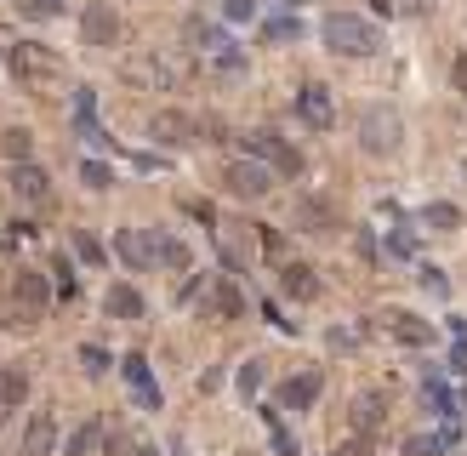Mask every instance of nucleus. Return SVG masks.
<instances>
[{"label":"nucleus","instance_id":"nucleus-1","mask_svg":"<svg viewBox=\"0 0 467 456\" xmlns=\"http://www.w3.org/2000/svg\"><path fill=\"white\" fill-rule=\"evenodd\" d=\"M325 46H331L336 57H370L382 46V35H377L370 18H360V12H331V18H325Z\"/></svg>","mask_w":467,"mask_h":456},{"label":"nucleus","instance_id":"nucleus-2","mask_svg":"<svg viewBox=\"0 0 467 456\" xmlns=\"http://www.w3.org/2000/svg\"><path fill=\"white\" fill-rule=\"evenodd\" d=\"M12 74L40 91V98H52L57 86H64V57L52 52V46H12Z\"/></svg>","mask_w":467,"mask_h":456},{"label":"nucleus","instance_id":"nucleus-3","mask_svg":"<svg viewBox=\"0 0 467 456\" xmlns=\"http://www.w3.org/2000/svg\"><path fill=\"white\" fill-rule=\"evenodd\" d=\"M126 86H137V91H171V86H183V63L177 57H166V52H137V57H126Z\"/></svg>","mask_w":467,"mask_h":456},{"label":"nucleus","instance_id":"nucleus-4","mask_svg":"<svg viewBox=\"0 0 467 456\" xmlns=\"http://www.w3.org/2000/svg\"><path fill=\"white\" fill-rule=\"evenodd\" d=\"M81 40L98 46V52H108V46L120 40V12L108 6V0H86V12H81Z\"/></svg>","mask_w":467,"mask_h":456},{"label":"nucleus","instance_id":"nucleus-5","mask_svg":"<svg viewBox=\"0 0 467 456\" xmlns=\"http://www.w3.org/2000/svg\"><path fill=\"white\" fill-rule=\"evenodd\" d=\"M223 183H228L234 200H262V194L274 188V171L262 166V160H234V166L223 171Z\"/></svg>","mask_w":467,"mask_h":456},{"label":"nucleus","instance_id":"nucleus-6","mask_svg":"<svg viewBox=\"0 0 467 456\" xmlns=\"http://www.w3.org/2000/svg\"><path fill=\"white\" fill-rule=\"evenodd\" d=\"M12 303H18V314L29 325L46 320V308H52V291H46V274L35 269H18V280H12Z\"/></svg>","mask_w":467,"mask_h":456},{"label":"nucleus","instance_id":"nucleus-7","mask_svg":"<svg viewBox=\"0 0 467 456\" xmlns=\"http://www.w3.org/2000/svg\"><path fill=\"white\" fill-rule=\"evenodd\" d=\"M291 217H297L302 234H336L342 228V211L325 194H297V211H291Z\"/></svg>","mask_w":467,"mask_h":456},{"label":"nucleus","instance_id":"nucleus-8","mask_svg":"<svg viewBox=\"0 0 467 456\" xmlns=\"http://www.w3.org/2000/svg\"><path fill=\"white\" fill-rule=\"evenodd\" d=\"M251 154H257L262 166H274V171H291V177H297V171H302V154L291 149V143H285V137H279V132H251Z\"/></svg>","mask_w":467,"mask_h":456},{"label":"nucleus","instance_id":"nucleus-9","mask_svg":"<svg viewBox=\"0 0 467 456\" xmlns=\"http://www.w3.org/2000/svg\"><path fill=\"white\" fill-rule=\"evenodd\" d=\"M149 132H154V143H166V149H183V143H194V132L200 125L183 115V108H160V115L149 120Z\"/></svg>","mask_w":467,"mask_h":456},{"label":"nucleus","instance_id":"nucleus-10","mask_svg":"<svg viewBox=\"0 0 467 456\" xmlns=\"http://www.w3.org/2000/svg\"><path fill=\"white\" fill-rule=\"evenodd\" d=\"M360 143H365L370 154L399 149V120H394V115H382V108H370V115L360 120Z\"/></svg>","mask_w":467,"mask_h":456},{"label":"nucleus","instance_id":"nucleus-11","mask_svg":"<svg viewBox=\"0 0 467 456\" xmlns=\"http://www.w3.org/2000/svg\"><path fill=\"white\" fill-rule=\"evenodd\" d=\"M52 451H57V417L35 411L23 422V456H52Z\"/></svg>","mask_w":467,"mask_h":456},{"label":"nucleus","instance_id":"nucleus-12","mask_svg":"<svg viewBox=\"0 0 467 456\" xmlns=\"http://www.w3.org/2000/svg\"><path fill=\"white\" fill-rule=\"evenodd\" d=\"M12 194H18L23 200V206H46V200H52V177H46V171L40 166H18V171H12Z\"/></svg>","mask_w":467,"mask_h":456},{"label":"nucleus","instance_id":"nucleus-13","mask_svg":"<svg viewBox=\"0 0 467 456\" xmlns=\"http://www.w3.org/2000/svg\"><path fill=\"white\" fill-rule=\"evenodd\" d=\"M115 251H120V262H126V269H137V274L154 262V240H149L143 228H115Z\"/></svg>","mask_w":467,"mask_h":456},{"label":"nucleus","instance_id":"nucleus-14","mask_svg":"<svg viewBox=\"0 0 467 456\" xmlns=\"http://www.w3.org/2000/svg\"><path fill=\"white\" fill-rule=\"evenodd\" d=\"M297 120L308 125V132H325V125H331V91L325 86H302L297 91Z\"/></svg>","mask_w":467,"mask_h":456},{"label":"nucleus","instance_id":"nucleus-15","mask_svg":"<svg viewBox=\"0 0 467 456\" xmlns=\"http://www.w3.org/2000/svg\"><path fill=\"white\" fill-rule=\"evenodd\" d=\"M387 337H394L399 348H428V342H433V325L399 308V314H387Z\"/></svg>","mask_w":467,"mask_h":456},{"label":"nucleus","instance_id":"nucleus-16","mask_svg":"<svg viewBox=\"0 0 467 456\" xmlns=\"http://www.w3.org/2000/svg\"><path fill=\"white\" fill-rule=\"evenodd\" d=\"M319 371H302V376H291L285 388H279V405H285V411H308V405L319 400Z\"/></svg>","mask_w":467,"mask_h":456},{"label":"nucleus","instance_id":"nucleus-17","mask_svg":"<svg viewBox=\"0 0 467 456\" xmlns=\"http://www.w3.org/2000/svg\"><path fill=\"white\" fill-rule=\"evenodd\" d=\"M103 308L115 314V320H143V291H137V286H108Z\"/></svg>","mask_w":467,"mask_h":456},{"label":"nucleus","instance_id":"nucleus-18","mask_svg":"<svg viewBox=\"0 0 467 456\" xmlns=\"http://www.w3.org/2000/svg\"><path fill=\"white\" fill-rule=\"evenodd\" d=\"M279 286H285V297H297V303H314L319 297V280H314L308 262H285V280H279Z\"/></svg>","mask_w":467,"mask_h":456},{"label":"nucleus","instance_id":"nucleus-19","mask_svg":"<svg viewBox=\"0 0 467 456\" xmlns=\"http://www.w3.org/2000/svg\"><path fill=\"white\" fill-rule=\"evenodd\" d=\"M211 314H217V320H240V314H245V297H240L234 280H217V286H211Z\"/></svg>","mask_w":467,"mask_h":456},{"label":"nucleus","instance_id":"nucleus-20","mask_svg":"<svg viewBox=\"0 0 467 456\" xmlns=\"http://www.w3.org/2000/svg\"><path fill=\"white\" fill-rule=\"evenodd\" d=\"M154 262H160V269H171V274H183V269L194 262V251L183 245V240H171V234H166V240H154Z\"/></svg>","mask_w":467,"mask_h":456},{"label":"nucleus","instance_id":"nucleus-21","mask_svg":"<svg viewBox=\"0 0 467 456\" xmlns=\"http://www.w3.org/2000/svg\"><path fill=\"white\" fill-rule=\"evenodd\" d=\"M29 149H35V143H29L23 125H6V132H0V154H6L12 166H23V160H29Z\"/></svg>","mask_w":467,"mask_h":456},{"label":"nucleus","instance_id":"nucleus-22","mask_svg":"<svg viewBox=\"0 0 467 456\" xmlns=\"http://www.w3.org/2000/svg\"><path fill=\"white\" fill-rule=\"evenodd\" d=\"M422 223H428V228H439V234H450V228H462V211L450 206V200H433V206L422 211Z\"/></svg>","mask_w":467,"mask_h":456},{"label":"nucleus","instance_id":"nucleus-23","mask_svg":"<svg viewBox=\"0 0 467 456\" xmlns=\"http://www.w3.org/2000/svg\"><path fill=\"white\" fill-rule=\"evenodd\" d=\"M377 422H382L377 394H360V400H353V428H360V434H377Z\"/></svg>","mask_w":467,"mask_h":456},{"label":"nucleus","instance_id":"nucleus-24","mask_svg":"<svg viewBox=\"0 0 467 456\" xmlns=\"http://www.w3.org/2000/svg\"><path fill=\"white\" fill-rule=\"evenodd\" d=\"M29 394V376L23 371H0V405H23Z\"/></svg>","mask_w":467,"mask_h":456},{"label":"nucleus","instance_id":"nucleus-25","mask_svg":"<svg viewBox=\"0 0 467 456\" xmlns=\"http://www.w3.org/2000/svg\"><path fill=\"white\" fill-rule=\"evenodd\" d=\"M81 183L91 188V194H103V188H108V183H115V171H108L103 160H86V166H81Z\"/></svg>","mask_w":467,"mask_h":456},{"label":"nucleus","instance_id":"nucleus-26","mask_svg":"<svg viewBox=\"0 0 467 456\" xmlns=\"http://www.w3.org/2000/svg\"><path fill=\"white\" fill-rule=\"evenodd\" d=\"M18 12H23V18H35V23H46V18L64 12V0H18Z\"/></svg>","mask_w":467,"mask_h":456},{"label":"nucleus","instance_id":"nucleus-27","mask_svg":"<svg viewBox=\"0 0 467 456\" xmlns=\"http://www.w3.org/2000/svg\"><path fill=\"white\" fill-rule=\"evenodd\" d=\"M98 434H103V428H98V422H86V428H81V434H74V439H69V456H86L91 445H98Z\"/></svg>","mask_w":467,"mask_h":456},{"label":"nucleus","instance_id":"nucleus-28","mask_svg":"<svg viewBox=\"0 0 467 456\" xmlns=\"http://www.w3.org/2000/svg\"><path fill=\"white\" fill-rule=\"evenodd\" d=\"M422 394H428V405H433V411H445V417H450V405H456V400H450V388H445V383H428Z\"/></svg>","mask_w":467,"mask_h":456},{"label":"nucleus","instance_id":"nucleus-29","mask_svg":"<svg viewBox=\"0 0 467 456\" xmlns=\"http://www.w3.org/2000/svg\"><path fill=\"white\" fill-rule=\"evenodd\" d=\"M223 12L234 23H245V18H257V0H223Z\"/></svg>","mask_w":467,"mask_h":456},{"label":"nucleus","instance_id":"nucleus-30","mask_svg":"<svg viewBox=\"0 0 467 456\" xmlns=\"http://www.w3.org/2000/svg\"><path fill=\"white\" fill-rule=\"evenodd\" d=\"M74 251H81V257H86V262H103V245H98V240H91V234H74Z\"/></svg>","mask_w":467,"mask_h":456},{"label":"nucleus","instance_id":"nucleus-31","mask_svg":"<svg viewBox=\"0 0 467 456\" xmlns=\"http://www.w3.org/2000/svg\"><path fill=\"white\" fill-rule=\"evenodd\" d=\"M336 456H370V439H342Z\"/></svg>","mask_w":467,"mask_h":456},{"label":"nucleus","instance_id":"nucleus-32","mask_svg":"<svg viewBox=\"0 0 467 456\" xmlns=\"http://www.w3.org/2000/svg\"><path fill=\"white\" fill-rule=\"evenodd\" d=\"M450 81H456V91H462V98H467V52L456 57V69H450Z\"/></svg>","mask_w":467,"mask_h":456},{"label":"nucleus","instance_id":"nucleus-33","mask_svg":"<svg viewBox=\"0 0 467 456\" xmlns=\"http://www.w3.org/2000/svg\"><path fill=\"white\" fill-rule=\"evenodd\" d=\"M257 383H262V366H245V371H240V388H245V394H251Z\"/></svg>","mask_w":467,"mask_h":456}]
</instances>
